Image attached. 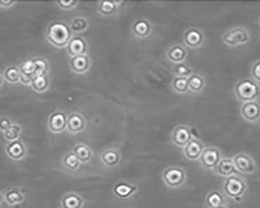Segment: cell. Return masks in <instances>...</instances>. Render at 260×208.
<instances>
[{
  "mask_svg": "<svg viewBox=\"0 0 260 208\" xmlns=\"http://www.w3.org/2000/svg\"><path fill=\"white\" fill-rule=\"evenodd\" d=\"M46 39L52 46L57 48L67 46L72 37V31L66 23L56 20L49 25L46 31Z\"/></svg>",
  "mask_w": 260,
  "mask_h": 208,
  "instance_id": "6da1fadb",
  "label": "cell"
},
{
  "mask_svg": "<svg viewBox=\"0 0 260 208\" xmlns=\"http://www.w3.org/2000/svg\"><path fill=\"white\" fill-rule=\"evenodd\" d=\"M247 188L246 180L237 174L226 178L223 186L224 195L236 202H239L243 198Z\"/></svg>",
  "mask_w": 260,
  "mask_h": 208,
  "instance_id": "7a4b0ae2",
  "label": "cell"
},
{
  "mask_svg": "<svg viewBox=\"0 0 260 208\" xmlns=\"http://www.w3.org/2000/svg\"><path fill=\"white\" fill-rule=\"evenodd\" d=\"M235 96L242 103L257 101L260 95V86L253 79H242L235 88Z\"/></svg>",
  "mask_w": 260,
  "mask_h": 208,
  "instance_id": "3957f363",
  "label": "cell"
},
{
  "mask_svg": "<svg viewBox=\"0 0 260 208\" xmlns=\"http://www.w3.org/2000/svg\"><path fill=\"white\" fill-rule=\"evenodd\" d=\"M162 179L170 188H178L185 183L186 172L181 167H169L163 171Z\"/></svg>",
  "mask_w": 260,
  "mask_h": 208,
  "instance_id": "277c9868",
  "label": "cell"
},
{
  "mask_svg": "<svg viewBox=\"0 0 260 208\" xmlns=\"http://www.w3.org/2000/svg\"><path fill=\"white\" fill-rule=\"evenodd\" d=\"M249 31L244 28H231L226 31L222 37L224 44L231 47L243 46L249 41Z\"/></svg>",
  "mask_w": 260,
  "mask_h": 208,
  "instance_id": "5b68a950",
  "label": "cell"
},
{
  "mask_svg": "<svg viewBox=\"0 0 260 208\" xmlns=\"http://www.w3.org/2000/svg\"><path fill=\"white\" fill-rule=\"evenodd\" d=\"M221 152L220 149L215 147L204 148L200 156V164L206 169H214L221 160Z\"/></svg>",
  "mask_w": 260,
  "mask_h": 208,
  "instance_id": "8992f818",
  "label": "cell"
},
{
  "mask_svg": "<svg viewBox=\"0 0 260 208\" xmlns=\"http://www.w3.org/2000/svg\"><path fill=\"white\" fill-rule=\"evenodd\" d=\"M232 161L237 172L242 174H253L257 171V164L253 157L247 154H237L233 157Z\"/></svg>",
  "mask_w": 260,
  "mask_h": 208,
  "instance_id": "52a82bcc",
  "label": "cell"
},
{
  "mask_svg": "<svg viewBox=\"0 0 260 208\" xmlns=\"http://www.w3.org/2000/svg\"><path fill=\"white\" fill-rule=\"evenodd\" d=\"M193 139L192 131L187 126L185 125H179L174 128L171 135V140L174 145L179 148H185Z\"/></svg>",
  "mask_w": 260,
  "mask_h": 208,
  "instance_id": "ba28073f",
  "label": "cell"
},
{
  "mask_svg": "<svg viewBox=\"0 0 260 208\" xmlns=\"http://www.w3.org/2000/svg\"><path fill=\"white\" fill-rule=\"evenodd\" d=\"M66 115L65 111H57L50 114L48 128L54 133H61L66 130Z\"/></svg>",
  "mask_w": 260,
  "mask_h": 208,
  "instance_id": "9c48e42d",
  "label": "cell"
},
{
  "mask_svg": "<svg viewBox=\"0 0 260 208\" xmlns=\"http://www.w3.org/2000/svg\"><path fill=\"white\" fill-rule=\"evenodd\" d=\"M69 67L73 73L84 74L89 70L91 67V59L88 54L70 57Z\"/></svg>",
  "mask_w": 260,
  "mask_h": 208,
  "instance_id": "30bf717a",
  "label": "cell"
},
{
  "mask_svg": "<svg viewBox=\"0 0 260 208\" xmlns=\"http://www.w3.org/2000/svg\"><path fill=\"white\" fill-rule=\"evenodd\" d=\"M241 115L249 122H257L260 120V107L257 101L244 103L241 107Z\"/></svg>",
  "mask_w": 260,
  "mask_h": 208,
  "instance_id": "8fae6325",
  "label": "cell"
},
{
  "mask_svg": "<svg viewBox=\"0 0 260 208\" xmlns=\"http://www.w3.org/2000/svg\"><path fill=\"white\" fill-rule=\"evenodd\" d=\"M66 50L70 57L85 55L88 53V45L82 37H72L66 46Z\"/></svg>",
  "mask_w": 260,
  "mask_h": 208,
  "instance_id": "7c38bea8",
  "label": "cell"
},
{
  "mask_svg": "<svg viewBox=\"0 0 260 208\" xmlns=\"http://www.w3.org/2000/svg\"><path fill=\"white\" fill-rule=\"evenodd\" d=\"M86 127V120L79 112H72L66 117V130L71 134L83 132Z\"/></svg>",
  "mask_w": 260,
  "mask_h": 208,
  "instance_id": "4fadbf2b",
  "label": "cell"
},
{
  "mask_svg": "<svg viewBox=\"0 0 260 208\" xmlns=\"http://www.w3.org/2000/svg\"><path fill=\"white\" fill-rule=\"evenodd\" d=\"M5 150H6L8 157L13 159L14 161L21 160L27 155V148L24 143L20 140L8 142Z\"/></svg>",
  "mask_w": 260,
  "mask_h": 208,
  "instance_id": "5bb4252c",
  "label": "cell"
},
{
  "mask_svg": "<svg viewBox=\"0 0 260 208\" xmlns=\"http://www.w3.org/2000/svg\"><path fill=\"white\" fill-rule=\"evenodd\" d=\"M203 41V33L198 28H189L184 35L185 44L191 49H198L202 45Z\"/></svg>",
  "mask_w": 260,
  "mask_h": 208,
  "instance_id": "9a60e30c",
  "label": "cell"
},
{
  "mask_svg": "<svg viewBox=\"0 0 260 208\" xmlns=\"http://www.w3.org/2000/svg\"><path fill=\"white\" fill-rule=\"evenodd\" d=\"M203 149L202 142L198 139L193 138L185 148H183V153L185 157L189 161H196L199 159Z\"/></svg>",
  "mask_w": 260,
  "mask_h": 208,
  "instance_id": "2e32d148",
  "label": "cell"
},
{
  "mask_svg": "<svg viewBox=\"0 0 260 208\" xmlns=\"http://www.w3.org/2000/svg\"><path fill=\"white\" fill-rule=\"evenodd\" d=\"M20 73V81L24 85L30 86L31 81L33 80L34 72H35V65L33 59H28L24 61L18 66Z\"/></svg>",
  "mask_w": 260,
  "mask_h": 208,
  "instance_id": "e0dca14e",
  "label": "cell"
},
{
  "mask_svg": "<svg viewBox=\"0 0 260 208\" xmlns=\"http://www.w3.org/2000/svg\"><path fill=\"white\" fill-rule=\"evenodd\" d=\"M137 189L135 185L128 182H119L114 186L113 193L116 197L121 199H128L137 193Z\"/></svg>",
  "mask_w": 260,
  "mask_h": 208,
  "instance_id": "ac0fdd59",
  "label": "cell"
},
{
  "mask_svg": "<svg viewBox=\"0 0 260 208\" xmlns=\"http://www.w3.org/2000/svg\"><path fill=\"white\" fill-rule=\"evenodd\" d=\"M213 171L216 175L225 178L238 173L231 158H221Z\"/></svg>",
  "mask_w": 260,
  "mask_h": 208,
  "instance_id": "d6986e66",
  "label": "cell"
},
{
  "mask_svg": "<svg viewBox=\"0 0 260 208\" xmlns=\"http://www.w3.org/2000/svg\"><path fill=\"white\" fill-rule=\"evenodd\" d=\"M188 51L182 45H176L170 48L167 51V57L170 62L174 64L185 62L187 58Z\"/></svg>",
  "mask_w": 260,
  "mask_h": 208,
  "instance_id": "ffe728a7",
  "label": "cell"
},
{
  "mask_svg": "<svg viewBox=\"0 0 260 208\" xmlns=\"http://www.w3.org/2000/svg\"><path fill=\"white\" fill-rule=\"evenodd\" d=\"M152 25L145 19H140L133 24L132 33L138 39H145L152 33Z\"/></svg>",
  "mask_w": 260,
  "mask_h": 208,
  "instance_id": "44dd1931",
  "label": "cell"
},
{
  "mask_svg": "<svg viewBox=\"0 0 260 208\" xmlns=\"http://www.w3.org/2000/svg\"><path fill=\"white\" fill-rule=\"evenodd\" d=\"M100 159L106 166L115 167L121 162V154L116 149H108L101 155Z\"/></svg>",
  "mask_w": 260,
  "mask_h": 208,
  "instance_id": "7402d4cb",
  "label": "cell"
},
{
  "mask_svg": "<svg viewBox=\"0 0 260 208\" xmlns=\"http://www.w3.org/2000/svg\"><path fill=\"white\" fill-rule=\"evenodd\" d=\"M73 152L81 163L89 162L92 157V152L88 145L79 143L73 147Z\"/></svg>",
  "mask_w": 260,
  "mask_h": 208,
  "instance_id": "603a6c76",
  "label": "cell"
},
{
  "mask_svg": "<svg viewBox=\"0 0 260 208\" xmlns=\"http://www.w3.org/2000/svg\"><path fill=\"white\" fill-rule=\"evenodd\" d=\"M205 205L209 208H216L226 205L225 197L220 192L213 190L205 197Z\"/></svg>",
  "mask_w": 260,
  "mask_h": 208,
  "instance_id": "cb8c5ba5",
  "label": "cell"
},
{
  "mask_svg": "<svg viewBox=\"0 0 260 208\" xmlns=\"http://www.w3.org/2000/svg\"><path fill=\"white\" fill-rule=\"evenodd\" d=\"M63 208H82L84 200L77 194H68L61 200Z\"/></svg>",
  "mask_w": 260,
  "mask_h": 208,
  "instance_id": "d4e9b609",
  "label": "cell"
},
{
  "mask_svg": "<svg viewBox=\"0 0 260 208\" xmlns=\"http://www.w3.org/2000/svg\"><path fill=\"white\" fill-rule=\"evenodd\" d=\"M122 2L121 1H100L98 5V11L103 16H111L117 11Z\"/></svg>",
  "mask_w": 260,
  "mask_h": 208,
  "instance_id": "484cf974",
  "label": "cell"
},
{
  "mask_svg": "<svg viewBox=\"0 0 260 208\" xmlns=\"http://www.w3.org/2000/svg\"><path fill=\"white\" fill-rule=\"evenodd\" d=\"M188 86L189 91L194 93H199L204 89L205 80L198 73H193L190 77H188Z\"/></svg>",
  "mask_w": 260,
  "mask_h": 208,
  "instance_id": "4316f807",
  "label": "cell"
},
{
  "mask_svg": "<svg viewBox=\"0 0 260 208\" xmlns=\"http://www.w3.org/2000/svg\"><path fill=\"white\" fill-rule=\"evenodd\" d=\"M4 199L9 205H16L24 201V196L19 189H9L5 192Z\"/></svg>",
  "mask_w": 260,
  "mask_h": 208,
  "instance_id": "83f0119b",
  "label": "cell"
},
{
  "mask_svg": "<svg viewBox=\"0 0 260 208\" xmlns=\"http://www.w3.org/2000/svg\"><path fill=\"white\" fill-rule=\"evenodd\" d=\"M50 85V81H49L47 76L45 75L34 77L30 86L36 93L42 94L49 89Z\"/></svg>",
  "mask_w": 260,
  "mask_h": 208,
  "instance_id": "f1b7e54d",
  "label": "cell"
},
{
  "mask_svg": "<svg viewBox=\"0 0 260 208\" xmlns=\"http://www.w3.org/2000/svg\"><path fill=\"white\" fill-rule=\"evenodd\" d=\"M3 80L11 84H16L20 83V73L18 66H9L6 68L2 73Z\"/></svg>",
  "mask_w": 260,
  "mask_h": 208,
  "instance_id": "f546056e",
  "label": "cell"
},
{
  "mask_svg": "<svg viewBox=\"0 0 260 208\" xmlns=\"http://www.w3.org/2000/svg\"><path fill=\"white\" fill-rule=\"evenodd\" d=\"M69 27H70L72 33H82V32L88 29V27H89V22H88V20L85 17H74L72 20Z\"/></svg>",
  "mask_w": 260,
  "mask_h": 208,
  "instance_id": "4dcf8cb0",
  "label": "cell"
},
{
  "mask_svg": "<svg viewBox=\"0 0 260 208\" xmlns=\"http://www.w3.org/2000/svg\"><path fill=\"white\" fill-rule=\"evenodd\" d=\"M173 72L175 77H186V78L190 77L193 73L192 67L185 62L174 64L173 66Z\"/></svg>",
  "mask_w": 260,
  "mask_h": 208,
  "instance_id": "1f68e13d",
  "label": "cell"
},
{
  "mask_svg": "<svg viewBox=\"0 0 260 208\" xmlns=\"http://www.w3.org/2000/svg\"><path fill=\"white\" fill-rule=\"evenodd\" d=\"M172 88L174 92L180 95H185L189 92L188 78L186 77H175L173 79Z\"/></svg>",
  "mask_w": 260,
  "mask_h": 208,
  "instance_id": "d6a6232c",
  "label": "cell"
},
{
  "mask_svg": "<svg viewBox=\"0 0 260 208\" xmlns=\"http://www.w3.org/2000/svg\"><path fill=\"white\" fill-rule=\"evenodd\" d=\"M22 133V127L18 123H13L11 127L9 130L4 132V138L6 139L8 142L17 141L20 138Z\"/></svg>",
  "mask_w": 260,
  "mask_h": 208,
  "instance_id": "836d02e7",
  "label": "cell"
},
{
  "mask_svg": "<svg viewBox=\"0 0 260 208\" xmlns=\"http://www.w3.org/2000/svg\"><path fill=\"white\" fill-rule=\"evenodd\" d=\"M62 161L64 165L71 171H75V170L78 169L81 164L73 152H70V153L65 155V157H63Z\"/></svg>",
  "mask_w": 260,
  "mask_h": 208,
  "instance_id": "e575fe53",
  "label": "cell"
},
{
  "mask_svg": "<svg viewBox=\"0 0 260 208\" xmlns=\"http://www.w3.org/2000/svg\"><path fill=\"white\" fill-rule=\"evenodd\" d=\"M35 65V72L34 77H41L46 75L49 70V63L48 61L43 58H38L33 59Z\"/></svg>",
  "mask_w": 260,
  "mask_h": 208,
  "instance_id": "d590c367",
  "label": "cell"
},
{
  "mask_svg": "<svg viewBox=\"0 0 260 208\" xmlns=\"http://www.w3.org/2000/svg\"><path fill=\"white\" fill-rule=\"evenodd\" d=\"M56 3L61 9L68 10V9L76 7L79 2L77 1H73V0H67V1H57Z\"/></svg>",
  "mask_w": 260,
  "mask_h": 208,
  "instance_id": "8d00e7d4",
  "label": "cell"
},
{
  "mask_svg": "<svg viewBox=\"0 0 260 208\" xmlns=\"http://www.w3.org/2000/svg\"><path fill=\"white\" fill-rule=\"evenodd\" d=\"M251 75L255 82L260 81V61L255 62L254 65L251 68Z\"/></svg>",
  "mask_w": 260,
  "mask_h": 208,
  "instance_id": "74e56055",
  "label": "cell"
},
{
  "mask_svg": "<svg viewBox=\"0 0 260 208\" xmlns=\"http://www.w3.org/2000/svg\"><path fill=\"white\" fill-rule=\"evenodd\" d=\"M13 122L8 117H2L0 119V131L5 132L11 127Z\"/></svg>",
  "mask_w": 260,
  "mask_h": 208,
  "instance_id": "f35d334b",
  "label": "cell"
},
{
  "mask_svg": "<svg viewBox=\"0 0 260 208\" xmlns=\"http://www.w3.org/2000/svg\"><path fill=\"white\" fill-rule=\"evenodd\" d=\"M16 3H17L16 1H11V0H0V7L10 8L14 6Z\"/></svg>",
  "mask_w": 260,
  "mask_h": 208,
  "instance_id": "ab89813d",
  "label": "cell"
},
{
  "mask_svg": "<svg viewBox=\"0 0 260 208\" xmlns=\"http://www.w3.org/2000/svg\"><path fill=\"white\" fill-rule=\"evenodd\" d=\"M4 80L3 77H2V76L0 74V88L2 87V84H3Z\"/></svg>",
  "mask_w": 260,
  "mask_h": 208,
  "instance_id": "60d3db41",
  "label": "cell"
},
{
  "mask_svg": "<svg viewBox=\"0 0 260 208\" xmlns=\"http://www.w3.org/2000/svg\"><path fill=\"white\" fill-rule=\"evenodd\" d=\"M227 208V207L226 206V205H223V206L217 207V208Z\"/></svg>",
  "mask_w": 260,
  "mask_h": 208,
  "instance_id": "b9f144b4",
  "label": "cell"
},
{
  "mask_svg": "<svg viewBox=\"0 0 260 208\" xmlns=\"http://www.w3.org/2000/svg\"><path fill=\"white\" fill-rule=\"evenodd\" d=\"M1 204H2V196L0 194V205H1Z\"/></svg>",
  "mask_w": 260,
  "mask_h": 208,
  "instance_id": "7bdbcfd3",
  "label": "cell"
}]
</instances>
